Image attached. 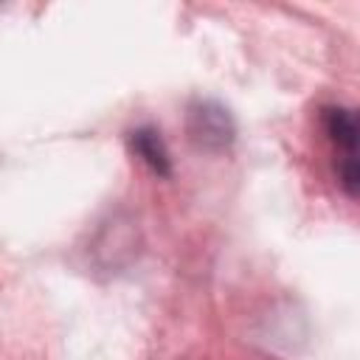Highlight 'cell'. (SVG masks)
Listing matches in <instances>:
<instances>
[{"label":"cell","mask_w":360,"mask_h":360,"mask_svg":"<svg viewBox=\"0 0 360 360\" xmlns=\"http://www.w3.org/2000/svg\"><path fill=\"white\" fill-rule=\"evenodd\" d=\"M186 132L191 138L194 146L205 149V152H222L233 143L236 127L231 112L217 104V101H194L188 107V118H186Z\"/></svg>","instance_id":"1"},{"label":"cell","mask_w":360,"mask_h":360,"mask_svg":"<svg viewBox=\"0 0 360 360\" xmlns=\"http://www.w3.org/2000/svg\"><path fill=\"white\" fill-rule=\"evenodd\" d=\"M323 124L338 149V180L349 197H357V115L346 107H329Z\"/></svg>","instance_id":"2"},{"label":"cell","mask_w":360,"mask_h":360,"mask_svg":"<svg viewBox=\"0 0 360 360\" xmlns=\"http://www.w3.org/2000/svg\"><path fill=\"white\" fill-rule=\"evenodd\" d=\"M129 146H132V152H135L155 174L166 177V174L172 172L169 149H166V143H163V138H160L158 129H152V127H138V129H132V132H129Z\"/></svg>","instance_id":"3"}]
</instances>
